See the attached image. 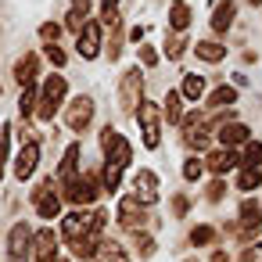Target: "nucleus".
<instances>
[{
  "label": "nucleus",
  "instance_id": "29",
  "mask_svg": "<svg viewBox=\"0 0 262 262\" xmlns=\"http://www.w3.org/2000/svg\"><path fill=\"white\" fill-rule=\"evenodd\" d=\"M230 101H233V90H226V86L212 94V104H230Z\"/></svg>",
  "mask_w": 262,
  "mask_h": 262
},
{
  "label": "nucleus",
  "instance_id": "19",
  "mask_svg": "<svg viewBox=\"0 0 262 262\" xmlns=\"http://www.w3.org/2000/svg\"><path fill=\"white\" fill-rule=\"evenodd\" d=\"M201 94H205V79H201V76H183V97L198 101Z\"/></svg>",
  "mask_w": 262,
  "mask_h": 262
},
{
  "label": "nucleus",
  "instance_id": "5",
  "mask_svg": "<svg viewBox=\"0 0 262 262\" xmlns=\"http://www.w3.org/2000/svg\"><path fill=\"white\" fill-rule=\"evenodd\" d=\"M58 208H61V194H58L54 180L40 183V187H36V212H40L43 219H54V215H58Z\"/></svg>",
  "mask_w": 262,
  "mask_h": 262
},
{
  "label": "nucleus",
  "instance_id": "11",
  "mask_svg": "<svg viewBox=\"0 0 262 262\" xmlns=\"http://www.w3.org/2000/svg\"><path fill=\"white\" fill-rule=\"evenodd\" d=\"M36 258L40 262H58V237H54V230H40L36 233Z\"/></svg>",
  "mask_w": 262,
  "mask_h": 262
},
{
  "label": "nucleus",
  "instance_id": "2",
  "mask_svg": "<svg viewBox=\"0 0 262 262\" xmlns=\"http://www.w3.org/2000/svg\"><path fill=\"white\" fill-rule=\"evenodd\" d=\"M101 144H104V155H108V162H104V165H119V169H126V165H129L133 151H129V144L122 140V133L104 129V133H101Z\"/></svg>",
  "mask_w": 262,
  "mask_h": 262
},
{
  "label": "nucleus",
  "instance_id": "15",
  "mask_svg": "<svg viewBox=\"0 0 262 262\" xmlns=\"http://www.w3.org/2000/svg\"><path fill=\"white\" fill-rule=\"evenodd\" d=\"M233 15H237V8L230 4V0H226V4H219V8H215V15H212V29H215V33H226V29H230V22H233Z\"/></svg>",
  "mask_w": 262,
  "mask_h": 262
},
{
  "label": "nucleus",
  "instance_id": "34",
  "mask_svg": "<svg viewBox=\"0 0 262 262\" xmlns=\"http://www.w3.org/2000/svg\"><path fill=\"white\" fill-rule=\"evenodd\" d=\"M172 212L183 215V212H187V198H176V201H172Z\"/></svg>",
  "mask_w": 262,
  "mask_h": 262
},
{
  "label": "nucleus",
  "instance_id": "32",
  "mask_svg": "<svg viewBox=\"0 0 262 262\" xmlns=\"http://www.w3.org/2000/svg\"><path fill=\"white\" fill-rule=\"evenodd\" d=\"M4 137H8V129H0V165H4V158H8V140Z\"/></svg>",
  "mask_w": 262,
  "mask_h": 262
},
{
  "label": "nucleus",
  "instance_id": "26",
  "mask_svg": "<svg viewBox=\"0 0 262 262\" xmlns=\"http://www.w3.org/2000/svg\"><path fill=\"white\" fill-rule=\"evenodd\" d=\"M33 97H36V94H33V86H26V90H22V101H18L22 115H33Z\"/></svg>",
  "mask_w": 262,
  "mask_h": 262
},
{
  "label": "nucleus",
  "instance_id": "25",
  "mask_svg": "<svg viewBox=\"0 0 262 262\" xmlns=\"http://www.w3.org/2000/svg\"><path fill=\"white\" fill-rule=\"evenodd\" d=\"M47 58H51V65H58V69L65 65V51H61L58 43H47Z\"/></svg>",
  "mask_w": 262,
  "mask_h": 262
},
{
  "label": "nucleus",
  "instance_id": "8",
  "mask_svg": "<svg viewBox=\"0 0 262 262\" xmlns=\"http://www.w3.org/2000/svg\"><path fill=\"white\" fill-rule=\"evenodd\" d=\"M133 190H137V201H144V205L158 201V176L151 169H140L137 180H133Z\"/></svg>",
  "mask_w": 262,
  "mask_h": 262
},
{
  "label": "nucleus",
  "instance_id": "20",
  "mask_svg": "<svg viewBox=\"0 0 262 262\" xmlns=\"http://www.w3.org/2000/svg\"><path fill=\"white\" fill-rule=\"evenodd\" d=\"M76 158H79V147L72 144V147L65 151V158H61V169H58V172H61L65 180H72V176H79V172H76Z\"/></svg>",
  "mask_w": 262,
  "mask_h": 262
},
{
  "label": "nucleus",
  "instance_id": "9",
  "mask_svg": "<svg viewBox=\"0 0 262 262\" xmlns=\"http://www.w3.org/2000/svg\"><path fill=\"white\" fill-rule=\"evenodd\" d=\"M36 165H40V144L33 140V144H26V147L18 151V158H15V172H18V180L33 176V172H36Z\"/></svg>",
  "mask_w": 262,
  "mask_h": 262
},
{
  "label": "nucleus",
  "instance_id": "28",
  "mask_svg": "<svg viewBox=\"0 0 262 262\" xmlns=\"http://www.w3.org/2000/svg\"><path fill=\"white\" fill-rule=\"evenodd\" d=\"M183 176H187V180H198V176H201V162H198V158H187V165H183Z\"/></svg>",
  "mask_w": 262,
  "mask_h": 262
},
{
  "label": "nucleus",
  "instance_id": "33",
  "mask_svg": "<svg viewBox=\"0 0 262 262\" xmlns=\"http://www.w3.org/2000/svg\"><path fill=\"white\" fill-rule=\"evenodd\" d=\"M58 33H61L58 26H43V40H47V43H51V40H58Z\"/></svg>",
  "mask_w": 262,
  "mask_h": 262
},
{
  "label": "nucleus",
  "instance_id": "36",
  "mask_svg": "<svg viewBox=\"0 0 262 262\" xmlns=\"http://www.w3.org/2000/svg\"><path fill=\"white\" fill-rule=\"evenodd\" d=\"M212 262H226V255H223V251H215V258H212Z\"/></svg>",
  "mask_w": 262,
  "mask_h": 262
},
{
  "label": "nucleus",
  "instance_id": "17",
  "mask_svg": "<svg viewBox=\"0 0 262 262\" xmlns=\"http://www.w3.org/2000/svg\"><path fill=\"white\" fill-rule=\"evenodd\" d=\"M233 162H237V158H233V151H215V155H212V158H208V169H212V172H219V176H223V172H226V169H233Z\"/></svg>",
  "mask_w": 262,
  "mask_h": 262
},
{
  "label": "nucleus",
  "instance_id": "12",
  "mask_svg": "<svg viewBox=\"0 0 262 262\" xmlns=\"http://www.w3.org/2000/svg\"><path fill=\"white\" fill-rule=\"evenodd\" d=\"M248 140V126H241V122H230V126H223L219 129V144L230 151V147H237V144H244Z\"/></svg>",
  "mask_w": 262,
  "mask_h": 262
},
{
  "label": "nucleus",
  "instance_id": "35",
  "mask_svg": "<svg viewBox=\"0 0 262 262\" xmlns=\"http://www.w3.org/2000/svg\"><path fill=\"white\" fill-rule=\"evenodd\" d=\"M115 4H119V0H104V8H108V11H115Z\"/></svg>",
  "mask_w": 262,
  "mask_h": 262
},
{
  "label": "nucleus",
  "instance_id": "1",
  "mask_svg": "<svg viewBox=\"0 0 262 262\" xmlns=\"http://www.w3.org/2000/svg\"><path fill=\"white\" fill-rule=\"evenodd\" d=\"M65 94H69V79H65V76H54V72H51V76L43 79V86H40V104H36V115H40L43 122H51Z\"/></svg>",
  "mask_w": 262,
  "mask_h": 262
},
{
  "label": "nucleus",
  "instance_id": "7",
  "mask_svg": "<svg viewBox=\"0 0 262 262\" xmlns=\"http://www.w3.org/2000/svg\"><path fill=\"white\" fill-rule=\"evenodd\" d=\"M76 47H79L83 58H97V54H101V22H86V26L79 29Z\"/></svg>",
  "mask_w": 262,
  "mask_h": 262
},
{
  "label": "nucleus",
  "instance_id": "16",
  "mask_svg": "<svg viewBox=\"0 0 262 262\" xmlns=\"http://www.w3.org/2000/svg\"><path fill=\"white\" fill-rule=\"evenodd\" d=\"M15 76H18V83H22V86H33V76H36V58H33V54H26V58L15 65Z\"/></svg>",
  "mask_w": 262,
  "mask_h": 262
},
{
  "label": "nucleus",
  "instance_id": "14",
  "mask_svg": "<svg viewBox=\"0 0 262 262\" xmlns=\"http://www.w3.org/2000/svg\"><path fill=\"white\" fill-rule=\"evenodd\" d=\"M137 90H140V69L126 72V79H122V108L137 104Z\"/></svg>",
  "mask_w": 262,
  "mask_h": 262
},
{
  "label": "nucleus",
  "instance_id": "21",
  "mask_svg": "<svg viewBox=\"0 0 262 262\" xmlns=\"http://www.w3.org/2000/svg\"><path fill=\"white\" fill-rule=\"evenodd\" d=\"M194 54H198L201 61H219V58H223L226 51H223L219 43H198V47H194Z\"/></svg>",
  "mask_w": 262,
  "mask_h": 262
},
{
  "label": "nucleus",
  "instance_id": "10",
  "mask_svg": "<svg viewBox=\"0 0 262 262\" xmlns=\"http://www.w3.org/2000/svg\"><path fill=\"white\" fill-rule=\"evenodd\" d=\"M29 244H33V233H29V226H26V223H18V226L11 230V262H26Z\"/></svg>",
  "mask_w": 262,
  "mask_h": 262
},
{
  "label": "nucleus",
  "instance_id": "4",
  "mask_svg": "<svg viewBox=\"0 0 262 262\" xmlns=\"http://www.w3.org/2000/svg\"><path fill=\"white\" fill-rule=\"evenodd\" d=\"M158 126H162V115H158V108H155L151 101H140V129H144V144H147L151 151L158 147V133H162Z\"/></svg>",
  "mask_w": 262,
  "mask_h": 262
},
{
  "label": "nucleus",
  "instance_id": "30",
  "mask_svg": "<svg viewBox=\"0 0 262 262\" xmlns=\"http://www.w3.org/2000/svg\"><path fill=\"white\" fill-rule=\"evenodd\" d=\"M140 61H144V65H155V61H158V54H155L151 47H140Z\"/></svg>",
  "mask_w": 262,
  "mask_h": 262
},
{
  "label": "nucleus",
  "instance_id": "27",
  "mask_svg": "<svg viewBox=\"0 0 262 262\" xmlns=\"http://www.w3.org/2000/svg\"><path fill=\"white\" fill-rule=\"evenodd\" d=\"M212 237H215V230H212V226H201V230H194V233H190V241H194V244H208Z\"/></svg>",
  "mask_w": 262,
  "mask_h": 262
},
{
  "label": "nucleus",
  "instance_id": "18",
  "mask_svg": "<svg viewBox=\"0 0 262 262\" xmlns=\"http://www.w3.org/2000/svg\"><path fill=\"white\" fill-rule=\"evenodd\" d=\"M169 26H172L176 33H183V29L190 26V11H187V4H176V8H172V15H169Z\"/></svg>",
  "mask_w": 262,
  "mask_h": 262
},
{
  "label": "nucleus",
  "instance_id": "31",
  "mask_svg": "<svg viewBox=\"0 0 262 262\" xmlns=\"http://www.w3.org/2000/svg\"><path fill=\"white\" fill-rule=\"evenodd\" d=\"M258 158H262V147H258V144H251V147H248V165L255 169V162H258Z\"/></svg>",
  "mask_w": 262,
  "mask_h": 262
},
{
  "label": "nucleus",
  "instance_id": "37",
  "mask_svg": "<svg viewBox=\"0 0 262 262\" xmlns=\"http://www.w3.org/2000/svg\"><path fill=\"white\" fill-rule=\"evenodd\" d=\"M176 4H183V0H176Z\"/></svg>",
  "mask_w": 262,
  "mask_h": 262
},
{
  "label": "nucleus",
  "instance_id": "22",
  "mask_svg": "<svg viewBox=\"0 0 262 262\" xmlns=\"http://www.w3.org/2000/svg\"><path fill=\"white\" fill-rule=\"evenodd\" d=\"M258 183H262V172H258V169H251V165L237 176V187H241V190H251V187H258Z\"/></svg>",
  "mask_w": 262,
  "mask_h": 262
},
{
  "label": "nucleus",
  "instance_id": "13",
  "mask_svg": "<svg viewBox=\"0 0 262 262\" xmlns=\"http://www.w3.org/2000/svg\"><path fill=\"white\" fill-rule=\"evenodd\" d=\"M140 219H144L140 201H137V198H122V205H119V223H122V226H140Z\"/></svg>",
  "mask_w": 262,
  "mask_h": 262
},
{
  "label": "nucleus",
  "instance_id": "6",
  "mask_svg": "<svg viewBox=\"0 0 262 262\" xmlns=\"http://www.w3.org/2000/svg\"><path fill=\"white\" fill-rule=\"evenodd\" d=\"M90 119H94V101H90V97H76V101L69 104V115H65V122H69L76 133H83V129L90 126Z\"/></svg>",
  "mask_w": 262,
  "mask_h": 262
},
{
  "label": "nucleus",
  "instance_id": "24",
  "mask_svg": "<svg viewBox=\"0 0 262 262\" xmlns=\"http://www.w3.org/2000/svg\"><path fill=\"white\" fill-rule=\"evenodd\" d=\"M97 262H126V258H122L119 244H101V255H97Z\"/></svg>",
  "mask_w": 262,
  "mask_h": 262
},
{
  "label": "nucleus",
  "instance_id": "23",
  "mask_svg": "<svg viewBox=\"0 0 262 262\" xmlns=\"http://www.w3.org/2000/svg\"><path fill=\"white\" fill-rule=\"evenodd\" d=\"M165 119H169V122H180V119H183V112H180V94H169V97H165Z\"/></svg>",
  "mask_w": 262,
  "mask_h": 262
},
{
  "label": "nucleus",
  "instance_id": "3",
  "mask_svg": "<svg viewBox=\"0 0 262 262\" xmlns=\"http://www.w3.org/2000/svg\"><path fill=\"white\" fill-rule=\"evenodd\" d=\"M65 198L76 201V205H90V201L97 198V176L86 172V176H72V180H65Z\"/></svg>",
  "mask_w": 262,
  "mask_h": 262
}]
</instances>
